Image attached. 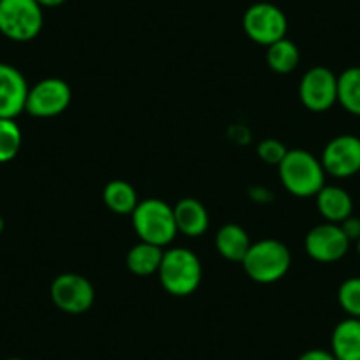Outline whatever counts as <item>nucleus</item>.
Masks as SVG:
<instances>
[{"instance_id": "1", "label": "nucleus", "mask_w": 360, "mask_h": 360, "mask_svg": "<svg viewBox=\"0 0 360 360\" xmlns=\"http://www.w3.org/2000/svg\"><path fill=\"white\" fill-rule=\"evenodd\" d=\"M279 176L286 191L299 198H311L325 186V169L320 159L304 148L288 150L281 161Z\"/></svg>"}, {"instance_id": "2", "label": "nucleus", "mask_w": 360, "mask_h": 360, "mask_svg": "<svg viewBox=\"0 0 360 360\" xmlns=\"http://www.w3.org/2000/svg\"><path fill=\"white\" fill-rule=\"evenodd\" d=\"M245 274L259 285H272L288 274L292 266V252L283 242L274 238L252 242L248 255L242 259Z\"/></svg>"}, {"instance_id": "3", "label": "nucleus", "mask_w": 360, "mask_h": 360, "mask_svg": "<svg viewBox=\"0 0 360 360\" xmlns=\"http://www.w3.org/2000/svg\"><path fill=\"white\" fill-rule=\"evenodd\" d=\"M162 288L175 297H188L198 290L202 283V263L188 248H173L165 251L158 270Z\"/></svg>"}, {"instance_id": "4", "label": "nucleus", "mask_w": 360, "mask_h": 360, "mask_svg": "<svg viewBox=\"0 0 360 360\" xmlns=\"http://www.w3.org/2000/svg\"><path fill=\"white\" fill-rule=\"evenodd\" d=\"M131 217H133L134 231L140 240L148 242V244L165 248L169 242H173L175 235L179 233L173 207H169L162 200H143L138 203Z\"/></svg>"}, {"instance_id": "5", "label": "nucleus", "mask_w": 360, "mask_h": 360, "mask_svg": "<svg viewBox=\"0 0 360 360\" xmlns=\"http://www.w3.org/2000/svg\"><path fill=\"white\" fill-rule=\"evenodd\" d=\"M43 8L37 0H0V34L16 43H27L43 29Z\"/></svg>"}, {"instance_id": "6", "label": "nucleus", "mask_w": 360, "mask_h": 360, "mask_svg": "<svg viewBox=\"0 0 360 360\" xmlns=\"http://www.w3.org/2000/svg\"><path fill=\"white\" fill-rule=\"evenodd\" d=\"M242 27L249 39L262 46H270L276 41L285 39L288 20L278 6L270 2H258L244 13Z\"/></svg>"}, {"instance_id": "7", "label": "nucleus", "mask_w": 360, "mask_h": 360, "mask_svg": "<svg viewBox=\"0 0 360 360\" xmlns=\"http://www.w3.org/2000/svg\"><path fill=\"white\" fill-rule=\"evenodd\" d=\"M71 86L60 78H46L29 89L25 112L39 119L57 117L71 105Z\"/></svg>"}, {"instance_id": "8", "label": "nucleus", "mask_w": 360, "mask_h": 360, "mask_svg": "<svg viewBox=\"0 0 360 360\" xmlns=\"http://www.w3.org/2000/svg\"><path fill=\"white\" fill-rule=\"evenodd\" d=\"M299 96L309 112H327L338 103V76L328 68L314 65L300 79Z\"/></svg>"}, {"instance_id": "9", "label": "nucleus", "mask_w": 360, "mask_h": 360, "mask_svg": "<svg viewBox=\"0 0 360 360\" xmlns=\"http://www.w3.org/2000/svg\"><path fill=\"white\" fill-rule=\"evenodd\" d=\"M51 300L60 311L69 314H82L92 307L96 290L92 283L79 274H60L51 283Z\"/></svg>"}, {"instance_id": "10", "label": "nucleus", "mask_w": 360, "mask_h": 360, "mask_svg": "<svg viewBox=\"0 0 360 360\" xmlns=\"http://www.w3.org/2000/svg\"><path fill=\"white\" fill-rule=\"evenodd\" d=\"M325 173L335 179H348L360 172V138L355 134H339L325 145L321 152Z\"/></svg>"}, {"instance_id": "11", "label": "nucleus", "mask_w": 360, "mask_h": 360, "mask_svg": "<svg viewBox=\"0 0 360 360\" xmlns=\"http://www.w3.org/2000/svg\"><path fill=\"white\" fill-rule=\"evenodd\" d=\"M349 244L352 242L335 223H321L311 228L304 242L307 255L320 263H334L345 258Z\"/></svg>"}, {"instance_id": "12", "label": "nucleus", "mask_w": 360, "mask_h": 360, "mask_svg": "<svg viewBox=\"0 0 360 360\" xmlns=\"http://www.w3.org/2000/svg\"><path fill=\"white\" fill-rule=\"evenodd\" d=\"M29 89L15 65L0 62V119H15L25 110Z\"/></svg>"}, {"instance_id": "13", "label": "nucleus", "mask_w": 360, "mask_h": 360, "mask_svg": "<svg viewBox=\"0 0 360 360\" xmlns=\"http://www.w3.org/2000/svg\"><path fill=\"white\" fill-rule=\"evenodd\" d=\"M316 207L318 212L321 214L327 223H342L353 216V200L346 189L339 188V186H327L320 189L316 196Z\"/></svg>"}, {"instance_id": "14", "label": "nucleus", "mask_w": 360, "mask_h": 360, "mask_svg": "<svg viewBox=\"0 0 360 360\" xmlns=\"http://www.w3.org/2000/svg\"><path fill=\"white\" fill-rule=\"evenodd\" d=\"M330 353L335 360H360V320L345 318L335 325L330 339Z\"/></svg>"}, {"instance_id": "15", "label": "nucleus", "mask_w": 360, "mask_h": 360, "mask_svg": "<svg viewBox=\"0 0 360 360\" xmlns=\"http://www.w3.org/2000/svg\"><path fill=\"white\" fill-rule=\"evenodd\" d=\"M173 214H175L176 230L188 237H200L209 228V212H207L205 205L195 198L180 200L173 207Z\"/></svg>"}, {"instance_id": "16", "label": "nucleus", "mask_w": 360, "mask_h": 360, "mask_svg": "<svg viewBox=\"0 0 360 360\" xmlns=\"http://www.w3.org/2000/svg\"><path fill=\"white\" fill-rule=\"evenodd\" d=\"M251 238H249L248 231L242 226L235 223L224 224L219 228L216 235V249L223 258L230 259V262H240L248 255L249 248H251Z\"/></svg>"}, {"instance_id": "17", "label": "nucleus", "mask_w": 360, "mask_h": 360, "mask_svg": "<svg viewBox=\"0 0 360 360\" xmlns=\"http://www.w3.org/2000/svg\"><path fill=\"white\" fill-rule=\"evenodd\" d=\"M162 255H165L162 248L140 240L136 245H133V248L129 249V252H127V269H129L133 274L141 276V278L158 274V270L162 262Z\"/></svg>"}, {"instance_id": "18", "label": "nucleus", "mask_w": 360, "mask_h": 360, "mask_svg": "<svg viewBox=\"0 0 360 360\" xmlns=\"http://www.w3.org/2000/svg\"><path fill=\"white\" fill-rule=\"evenodd\" d=\"M103 200H105V205L112 212L120 214V216H131L138 203H140L138 202L136 189L126 180H112V182H108L105 191H103Z\"/></svg>"}, {"instance_id": "19", "label": "nucleus", "mask_w": 360, "mask_h": 360, "mask_svg": "<svg viewBox=\"0 0 360 360\" xmlns=\"http://www.w3.org/2000/svg\"><path fill=\"white\" fill-rule=\"evenodd\" d=\"M338 103L352 115L360 117V68H348L338 76Z\"/></svg>"}, {"instance_id": "20", "label": "nucleus", "mask_w": 360, "mask_h": 360, "mask_svg": "<svg viewBox=\"0 0 360 360\" xmlns=\"http://www.w3.org/2000/svg\"><path fill=\"white\" fill-rule=\"evenodd\" d=\"M300 53L293 41L279 39L274 44L266 46V64L278 75H288L299 65Z\"/></svg>"}, {"instance_id": "21", "label": "nucleus", "mask_w": 360, "mask_h": 360, "mask_svg": "<svg viewBox=\"0 0 360 360\" xmlns=\"http://www.w3.org/2000/svg\"><path fill=\"white\" fill-rule=\"evenodd\" d=\"M22 148V129L15 119H0V162H9Z\"/></svg>"}, {"instance_id": "22", "label": "nucleus", "mask_w": 360, "mask_h": 360, "mask_svg": "<svg viewBox=\"0 0 360 360\" xmlns=\"http://www.w3.org/2000/svg\"><path fill=\"white\" fill-rule=\"evenodd\" d=\"M338 302L349 318L360 320V278H348L338 290Z\"/></svg>"}, {"instance_id": "23", "label": "nucleus", "mask_w": 360, "mask_h": 360, "mask_svg": "<svg viewBox=\"0 0 360 360\" xmlns=\"http://www.w3.org/2000/svg\"><path fill=\"white\" fill-rule=\"evenodd\" d=\"M286 154H288V148H286L279 140H274V138H266V140H263L262 143L258 145L259 159L265 161L266 165L279 166Z\"/></svg>"}, {"instance_id": "24", "label": "nucleus", "mask_w": 360, "mask_h": 360, "mask_svg": "<svg viewBox=\"0 0 360 360\" xmlns=\"http://www.w3.org/2000/svg\"><path fill=\"white\" fill-rule=\"evenodd\" d=\"M341 230L345 231V235L348 237L349 242H356L360 238V219L355 216H349L348 219H345L342 223H339Z\"/></svg>"}, {"instance_id": "25", "label": "nucleus", "mask_w": 360, "mask_h": 360, "mask_svg": "<svg viewBox=\"0 0 360 360\" xmlns=\"http://www.w3.org/2000/svg\"><path fill=\"white\" fill-rule=\"evenodd\" d=\"M297 360H335V356L332 355L330 352H327V349L314 348V349H309V352L302 353Z\"/></svg>"}, {"instance_id": "26", "label": "nucleus", "mask_w": 360, "mask_h": 360, "mask_svg": "<svg viewBox=\"0 0 360 360\" xmlns=\"http://www.w3.org/2000/svg\"><path fill=\"white\" fill-rule=\"evenodd\" d=\"M65 0H37V4L41 8H58V6L64 4Z\"/></svg>"}, {"instance_id": "27", "label": "nucleus", "mask_w": 360, "mask_h": 360, "mask_svg": "<svg viewBox=\"0 0 360 360\" xmlns=\"http://www.w3.org/2000/svg\"><path fill=\"white\" fill-rule=\"evenodd\" d=\"M4 228H6V221H4V217L0 216V233L4 231Z\"/></svg>"}, {"instance_id": "28", "label": "nucleus", "mask_w": 360, "mask_h": 360, "mask_svg": "<svg viewBox=\"0 0 360 360\" xmlns=\"http://www.w3.org/2000/svg\"><path fill=\"white\" fill-rule=\"evenodd\" d=\"M356 252H359V256H360V238L356 240Z\"/></svg>"}, {"instance_id": "29", "label": "nucleus", "mask_w": 360, "mask_h": 360, "mask_svg": "<svg viewBox=\"0 0 360 360\" xmlns=\"http://www.w3.org/2000/svg\"><path fill=\"white\" fill-rule=\"evenodd\" d=\"M8 360H23V359H16V356H15V359H8Z\"/></svg>"}]
</instances>
